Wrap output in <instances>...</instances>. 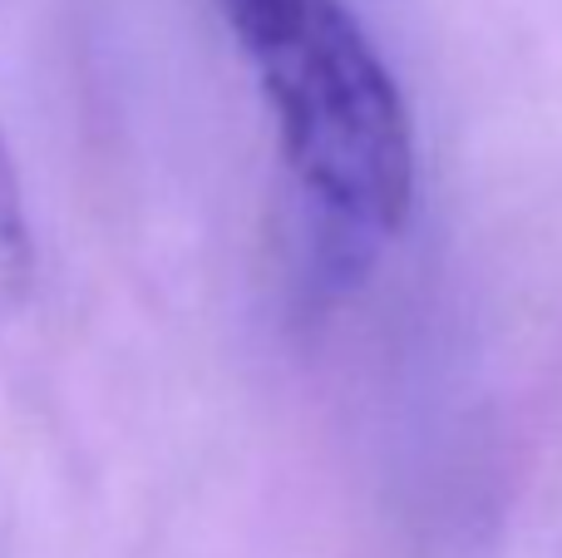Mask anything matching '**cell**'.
<instances>
[{
  "instance_id": "obj_2",
  "label": "cell",
  "mask_w": 562,
  "mask_h": 558,
  "mask_svg": "<svg viewBox=\"0 0 562 558\" xmlns=\"http://www.w3.org/2000/svg\"><path fill=\"white\" fill-rule=\"evenodd\" d=\"M30 223H25V203H20V183H15V164H10V148L0 138V312L25 297L30 287Z\"/></svg>"
},
{
  "instance_id": "obj_1",
  "label": "cell",
  "mask_w": 562,
  "mask_h": 558,
  "mask_svg": "<svg viewBox=\"0 0 562 558\" xmlns=\"http://www.w3.org/2000/svg\"><path fill=\"white\" fill-rule=\"evenodd\" d=\"M277 114L326 282L360 272L415 203V129L346 0H217Z\"/></svg>"
}]
</instances>
